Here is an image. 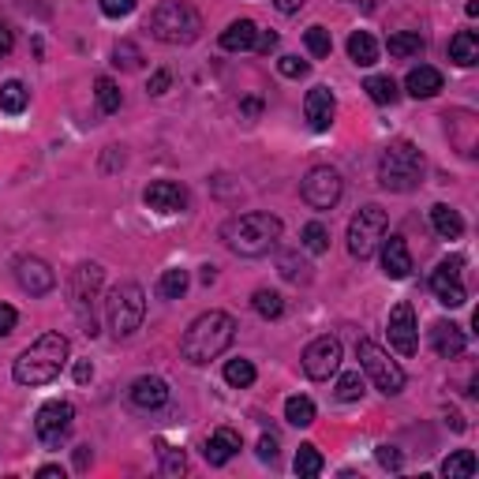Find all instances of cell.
Masks as SVG:
<instances>
[{"label":"cell","mask_w":479,"mask_h":479,"mask_svg":"<svg viewBox=\"0 0 479 479\" xmlns=\"http://www.w3.org/2000/svg\"><path fill=\"white\" fill-rule=\"evenodd\" d=\"M233 341H236V318L229 311H206V314H199L195 323L184 330L180 353H184L187 364L203 367V364L217 360Z\"/></svg>","instance_id":"obj_1"},{"label":"cell","mask_w":479,"mask_h":479,"mask_svg":"<svg viewBox=\"0 0 479 479\" xmlns=\"http://www.w3.org/2000/svg\"><path fill=\"white\" fill-rule=\"evenodd\" d=\"M277 240H281V217H274L266 210L236 214L221 225V244L233 254H244V259H259V254L274 251Z\"/></svg>","instance_id":"obj_2"},{"label":"cell","mask_w":479,"mask_h":479,"mask_svg":"<svg viewBox=\"0 0 479 479\" xmlns=\"http://www.w3.org/2000/svg\"><path fill=\"white\" fill-rule=\"evenodd\" d=\"M68 353H72V344L64 334H42L15 360L12 374H15L19 386H49V382L64 371V364H68Z\"/></svg>","instance_id":"obj_3"},{"label":"cell","mask_w":479,"mask_h":479,"mask_svg":"<svg viewBox=\"0 0 479 479\" xmlns=\"http://www.w3.org/2000/svg\"><path fill=\"white\" fill-rule=\"evenodd\" d=\"M150 35L165 45H191L203 35V15L187 5V0H162L150 12Z\"/></svg>","instance_id":"obj_4"},{"label":"cell","mask_w":479,"mask_h":479,"mask_svg":"<svg viewBox=\"0 0 479 479\" xmlns=\"http://www.w3.org/2000/svg\"><path fill=\"white\" fill-rule=\"evenodd\" d=\"M424 180V154L408 139H394L378 157V184L386 191H416Z\"/></svg>","instance_id":"obj_5"},{"label":"cell","mask_w":479,"mask_h":479,"mask_svg":"<svg viewBox=\"0 0 479 479\" xmlns=\"http://www.w3.org/2000/svg\"><path fill=\"white\" fill-rule=\"evenodd\" d=\"M105 314H109V330L116 341L132 337L139 326H143V314H146V296L135 281H124L109 293L105 300Z\"/></svg>","instance_id":"obj_6"},{"label":"cell","mask_w":479,"mask_h":479,"mask_svg":"<svg viewBox=\"0 0 479 479\" xmlns=\"http://www.w3.org/2000/svg\"><path fill=\"white\" fill-rule=\"evenodd\" d=\"M356 360H360V371L374 382V390L378 394H386V397H397L404 390V371L397 360H390V353L382 344L374 341H360L356 344Z\"/></svg>","instance_id":"obj_7"},{"label":"cell","mask_w":479,"mask_h":479,"mask_svg":"<svg viewBox=\"0 0 479 479\" xmlns=\"http://www.w3.org/2000/svg\"><path fill=\"white\" fill-rule=\"evenodd\" d=\"M102 281H105V270H102L98 263L75 266V274H72V281H68L72 311L79 314V323H83V334H86V337L98 334V323H94V300H98V293H102Z\"/></svg>","instance_id":"obj_8"},{"label":"cell","mask_w":479,"mask_h":479,"mask_svg":"<svg viewBox=\"0 0 479 479\" xmlns=\"http://www.w3.org/2000/svg\"><path fill=\"white\" fill-rule=\"evenodd\" d=\"M386 229H390V217H386V210L382 206H364V210H356V217L348 221V254L353 259H371V254L378 251V244L386 240Z\"/></svg>","instance_id":"obj_9"},{"label":"cell","mask_w":479,"mask_h":479,"mask_svg":"<svg viewBox=\"0 0 479 479\" xmlns=\"http://www.w3.org/2000/svg\"><path fill=\"white\" fill-rule=\"evenodd\" d=\"M75 427V408L68 401H49L38 408V416H35V431L42 438V445H49V450H60L64 442H68Z\"/></svg>","instance_id":"obj_10"},{"label":"cell","mask_w":479,"mask_h":479,"mask_svg":"<svg viewBox=\"0 0 479 479\" xmlns=\"http://www.w3.org/2000/svg\"><path fill=\"white\" fill-rule=\"evenodd\" d=\"M341 191H344V184H341V173H337V169L314 165V169L304 176L300 195H304V203L314 206V210H334L337 199H341Z\"/></svg>","instance_id":"obj_11"},{"label":"cell","mask_w":479,"mask_h":479,"mask_svg":"<svg viewBox=\"0 0 479 479\" xmlns=\"http://www.w3.org/2000/svg\"><path fill=\"white\" fill-rule=\"evenodd\" d=\"M461 266H464V259H461V254H454V259L438 263V270L431 274V293L445 307H464L468 304V289H464V281H461Z\"/></svg>","instance_id":"obj_12"},{"label":"cell","mask_w":479,"mask_h":479,"mask_svg":"<svg viewBox=\"0 0 479 479\" xmlns=\"http://www.w3.org/2000/svg\"><path fill=\"white\" fill-rule=\"evenodd\" d=\"M341 367V341L337 337H314L307 348H304V374L314 378V382H326L330 374H337Z\"/></svg>","instance_id":"obj_13"},{"label":"cell","mask_w":479,"mask_h":479,"mask_svg":"<svg viewBox=\"0 0 479 479\" xmlns=\"http://www.w3.org/2000/svg\"><path fill=\"white\" fill-rule=\"evenodd\" d=\"M390 344L397 348L401 356H416V348H420V330H416V311H412V304H397L390 311Z\"/></svg>","instance_id":"obj_14"},{"label":"cell","mask_w":479,"mask_h":479,"mask_svg":"<svg viewBox=\"0 0 479 479\" xmlns=\"http://www.w3.org/2000/svg\"><path fill=\"white\" fill-rule=\"evenodd\" d=\"M15 281L23 284V293L30 296H45L56 289V274L49 270V263L35 259V254H26V259L15 263Z\"/></svg>","instance_id":"obj_15"},{"label":"cell","mask_w":479,"mask_h":479,"mask_svg":"<svg viewBox=\"0 0 479 479\" xmlns=\"http://www.w3.org/2000/svg\"><path fill=\"white\" fill-rule=\"evenodd\" d=\"M334 113H337V98L330 86H311L304 98V116L311 124V132H330L334 127Z\"/></svg>","instance_id":"obj_16"},{"label":"cell","mask_w":479,"mask_h":479,"mask_svg":"<svg viewBox=\"0 0 479 479\" xmlns=\"http://www.w3.org/2000/svg\"><path fill=\"white\" fill-rule=\"evenodd\" d=\"M143 199L150 210H162V214H180L187 206V187L176 184V180H154L146 191H143Z\"/></svg>","instance_id":"obj_17"},{"label":"cell","mask_w":479,"mask_h":479,"mask_svg":"<svg viewBox=\"0 0 479 479\" xmlns=\"http://www.w3.org/2000/svg\"><path fill=\"white\" fill-rule=\"evenodd\" d=\"M127 397H132L135 408L143 412H154V408H162L169 401V386H165V378H157V374H143L132 382V390H127Z\"/></svg>","instance_id":"obj_18"},{"label":"cell","mask_w":479,"mask_h":479,"mask_svg":"<svg viewBox=\"0 0 479 479\" xmlns=\"http://www.w3.org/2000/svg\"><path fill=\"white\" fill-rule=\"evenodd\" d=\"M382 270H386V277H394V281H404L412 274V251H408L404 236L382 240Z\"/></svg>","instance_id":"obj_19"},{"label":"cell","mask_w":479,"mask_h":479,"mask_svg":"<svg viewBox=\"0 0 479 479\" xmlns=\"http://www.w3.org/2000/svg\"><path fill=\"white\" fill-rule=\"evenodd\" d=\"M464 344H468V337L457 323H434L431 326V348L442 360H457L464 353Z\"/></svg>","instance_id":"obj_20"},{"label":"cell","mask_w":479,"mask_h":479,"mask_svg":"<svg viewBox=\"0 0 479 479\" xmlns=\"http://www.w3.org/2000/svg\"><path fill=\"white\" fill-rule=\"evenodd\" d=\"M240 454V434L233 431V427H221V431H214L210 438H206V445H203V457L210 461V464H229L233 457Z\"/></svg>","instance_id":"obj_21"},{"label":"cell","mask_w":479,"mask_h":479,"mask_svg":"<svg viewBox=\"0 0 479 479\" xmlns=\"http://www.w3.org/2000/svg\"><path fill=\"white\" fill-rule=\"evenodd\" d=\"M404 90L412 94V98H434V94L442 90V72L431 68V64H420V68H412L404 75Z\"/></svg>","instance_id":"obj_22"},{"label":"cell","mask_w":479,"mask_h":479,"mask_svg":"<svg viewBox=\"0 0 479 479\" xmlns=\"http://www.w3.org/2000/svg\"><path fill=\"white\" fill-rule=\"evenodd\" d=\"M254 38H259V26H254L251 19H236V23H229L225 30H221V49L244 53V49H254Z\"/></svg>","instance_id":"obj_23"},{"label":"cell","mask_w":479,"mask_h":479,"mask_svg":"<svg viewBox=\"0 0 479 479\" xmlns=\"http://www.w3.org/2000/svg\"><path fill=\"white\" fill-rule=\"evenodd\" d=\"M450 60L461 64V68H475L479 64V35L475 30H457L450 38Z\"/></svg>","instance_id":"obj_24"},{"label":"cell","mask_w":479,"mask_h":479,"mask_svg":"<svg viewBox=\"0 0 479 479\" xmlns=\"http://www.w3.org/2000/svg\"><path fill=\"white\" fill-rule=\"evenodd\" d=\"M431 225H434V233H438L442 240H457V236L464 233V221H461V214H457L454 206H445V203L431 206Z\"/></svg>","instance_id":"obj_25"},{"label":"cell","mask_w":479,"mask_h":479,"mask_svg":"<svg viewBox=\"0 0 479 479\" xmlns=\"http://www.w3.org/2000/svg\"><path fill=\"white\" fill-rule=\"evenodd\" d=\"M348 56H353L356 68H371V64H378V42L367 30H356V35L348 38Z\"/></svg>","instance_id":"obj_26"},{"label":"cell","mask_w":479,"mask_h":479,"mask_svg":"<svg viewBox=\"0 0 479 479\" xmlns=\"http://www.w3.org/2000/svg\"><path fill=\"white\" fill-rule=\"evenodd\" d=\"M386 49H390V56L408 60V56H420V53L427 49V42H424L420 30H401V35H394V38L386 42Z\"/></svg>","instance_id":"obj_27"},{"label":"cell","mask_w":479,"mask_h":479,"mask_svg":"<svg viewBox=\"0 0 479 479\" xmlns=\"http://www.w3.org/2000/svg\"><path fill=\"white\" fill-rule=\"evenodd\" d=\"M26 105H30V90H26L19 79H8L5 86H0V109H5V113L19 116Z\"/></svg>","instance_id":"obj_28"},{"label":"cell","mask_w":479,"mask_h":479,"mask_svg":"<svg viewBox=\"0 0 479 479\" xmlns=\"http://www.w3.org/2000/svg\"><path fill=\"white\" fill-rule=\"evenodd\" d=\"M364 90H367V98H371L374 105H394V102L401 98V90H397V83H394L390 75H371V79L364 83Z\"/></svg>","instance_id":"obj_29"},{"label":"cell","mask_w":479,"mask_h":479,"mask_svg":"<svg viewBox=\"0 0 479 479\" xmlns=\"http://www.w3.org/2000/svg\"><path fill=\"white\" fill-rule=\"evenodd\" d=\"M442 475H445V479H468V475H475V454H472V450L450 454V457L442 461Z\"/></svg>","instance_id":"obj_30"},{"label":"cell","mask_w":479,"mask_h":479,"mask_svg":"<svg viewBox=\"0 0 479 479\" xmlns=\"http://www.w3.org/2000/svg\"><path fill=\"white\" fill-rule=\"evenodd\" d=\"M284 420H289L293 427H311L314 424V401L311 397H289L284 401Z\"/></svg>","instance_id":"obj_31"},{"label":"cell","mask_w":479,"mask_h":479,"mask_svg":"<svg viewBox=\"0 0 479 479\" xmlns=\"http://www.w3.org/2000/svg\"><path fill=\"white\" fill-rule=\"evenodd\" d=\"M296 475H323V468H326V461H323V454H318V445H311V442H304L300 450H296Z\"/></svg>","instance_id":"obj_32"},{"label":"cell","mask_w":479,"mask_h":479,"mask_svg":"<svg viewBox=\"0 0 479 479\" xmlns=\"http://www.w3.org/2000/svg\"><path fill=\"white\" fill-rule=\"evenodd\" d=\"M187 284H191L187 270H165L162 281H157V296H162V300H180L187 293Z\"/></svg>","instance_id":"obj_33"},{"label":"cell","mask_w":479,"mask_h":479,"mask_svg":"<svg viewBox=\"0 0 479 479\" xmlns=\"http://www.w3.org/2000/svg\"><path fill=\"white\" fill-rule=\"evenodd\" d=\"M225 382H229L233 390H247L251 382H254V364H251V360H244V356L229 360V364H225Z\"/></svg>","instance_id":"obj_34"},{"label":"cell","mask_w":479,"mask_h":479,"mask_svg":"<svg viewBox=\"0 0 479 479\" xmlns=\"http://www.w3.org/2000/svg\"><path fill=\"white\" fill-rule=\"evenodd\" d=\"M364 386H367V378H364L360 371H348V374L337 378V390H334V394H337V401L348 404V401H360V397H364Z\"/></svg>","instance_id":"obj_35"},{"label":"cell","mask_w":479,"mask_h":479,"mask_svg":"<svg viewBox=\"0 0 479 479\" xmlns=\"http://www.w3.org/2000/svg\"><path fill=\"white\" fill-rule=\"evenodd\" d=\"M94 98H98V109L102 113H116L120 109V86L109 75H102L98 83H94Z\"/></svg>","instance_id":"obj_36"},{"label":"cell","mask_w":479,"mask_h":479,"mask_svg":"<svg viewBox=\"0 0 479 479\" xmlns=\"http://www.w3.org/2000/svg\"><path fill=\"white\" fill-rule=\"evenodd\" d=\"M251 307L259 311L263 318H281V311H284V300H281V293H274V289H259L251 296Z\"/></svg>","instance_id":"obj_37"},{"label":"cell","mask_w":479,"mask_h":479,"mask_svg":"<svg viewBox=\"0 0 479 479\" xmlns=\"http://www.w3.org/2000/svg\"><path fill=\"white\" fill-rule=\"evenodd\" d=\"M300 240H304V247H307L311 254H323V251L330 247V233H326L323 221H311V225H304Z\"/></svg>","instance_id":"obj_38"},{"label":"cell","mask_w":479,"mask_h":479,"mask_svg":"<svg viewBox=\"0 0 479 479\" xmlns=\"http://www.w3.org/2000/svg\"><path fill=\"white\" fill-rule=\"evenodd\" d=\"M304 42H307V53L311 56H330V49H334V38H330L326 26H307Z\"/></svg>","instance_id":"obj_39"},{"label":"cell","mask_w":479,"mask_h":479,"mask_svg":"<svg viewBox=\"0 0 479 479\" xmlns=\"http://www.w3.org/2000/svg\"><path fill=\"white\" fill-rule=\"evenodd\" d=\"M113 64H116V68H124V72H135V68H143V53H139V45H132V42H120V45L113 49Z\"/></svg>","instance_id":"obj_40"},{"label":"cell","mask_w":479,"mask_h":479,"mask_svg":"<svg viewBox=\"0 0 479 479\" xmlns=\"http://www.w3.org/2000/svg\"><path fill=\"white\" fill-rule=\"evenodd\" d=\"M157 454H162V472H165V475H180V472H187V457H184V450H169L165 442H157Z\"/></svg>","instance_id":"obj_41"},{"label":"cell","mask_w":479,"mask_h":479,"mask_svg":"<svg viewBox=\"0 0 479 479\" xmlns=\"http://www.w3.org/2000/svg\"><path fill=\"white\" fill-rule=\"evenodd\" d=\"M281 277L289 281H307V263L300 254H281Z\"/></svg>","instance_id":"obj_42"},{"label":"cell","mask_w":479,"mask_h":479,"mask_svg":"<svg viewBox=\"0 0 479 479\" xmlns=\"http://www.w3.org/2000/svg\"><path fill=\"white\" fill-rule=\"evenodd\" d=\"M98 5H102V12H105L109 19H124V15L135 12L139 0H98Z\"/></svg>","instance_id":"obj_43"},{"label":"cell","mask_w":479,"mask_h":479,"mask_svg":"<svg viewBox=\"0 0 479 479\" xmlns=\"http://www.w3.org/2000/svg\"><path fill=\"white\" fill-rule=\"evenodd\" d=\"M277 72L284 79H300V75H307V60H300V56H281L277 60Z\"/></svg>","instance_id":"obj_44"},{"label":"cell","mask_w":479,"mask_h":479,"mask_svg":"<svg viewBox=\"0 0 479 479\" xmlns=\"http://www.w3.org/2000/svg\"><path fill=\"white\" fill-rule=\"evenodd\" d=\"M15 323H19L15 307H12V304H0V337H8V334L15 330Z\"/></svg>","instance_id":"obj_45"},{"label":"cell","mask_w":479,"mask_h":479,"mask_svg":"<svg viewBox=\"0 0 479 479\" xmlns=\"http://www.w3.org/2000/svg\"><path fill=\"white\" fill-rule=\"evenodd\" d=\"M378 464L390 468V472H397L401 468V454L394 450V445H378Z\"/></svg>","instance_id":"obj_46"},{"label":"cell","mask_w":479,"mask_h":479,"mask_svg":"<svg viewBox=\"0 0 479 479\" xmlns=\"http://www.w3.org/2000/svg\"><path fill=\"white\" fill-rule=\"evenodd\" d=\"M169 83H173V75H169V72H154V75H150V86H146V90L154 94V98H162V94L169 90Z\"/></svg>","instance_id":"obj_47"},{"label":"cell","mask_w":479,"mask_h":479,"mask_svg":"<svg viewBox=\"0 0 479 479\" xmlns=\"http://www.w3.org/2000/svg\"><path fill=\"white\" fill-rule=\"evenodd\" d=\"M259 461H277V438L274 434L259 438Z\"/></svg>","instance_id":"obj_48"},{"label":"cell","mask_w":479,"mask_h":479,"mask_svg":"<svg viewBox=\"0 0 479 479\" xmlns=\"http://www.w3.org/2000/svg\"><path fill=\"white\" fill-rule=\"evenodd\" d=\"M254 49H259V53H274V49H277V35H274V30H259V38H254Z\"/></svg>","instance_id":"obj_49"},{"label":"cell","mask_w":479,"mask_h":479,"mask_svg":"<svg viewBox=\"0 0 479 479\" xmlns=\"http://www.w3.org/2000/svg\"><path fill=\"white\" fill-rule=\"evenodd\" d=\"M15 45V35H12V26L8 23H0V56H8Z\"/></svg>","instance_id":"obj_50"},{"label":"cell","mask_w":479,"mask_h":479,"mask_svg":"<svg viewBox=\"0 0 479 479\" xmlns=\"http://www.w3.org/2000/svg\"><path fill=\"white\" fill-rule=\"evenodd\" d=\"M72 374H75V382H79V386H86V382L94 378V364H90V360H79Z\"/></svg>","instance_id":"obj_51"},{"label":"cell","mask_w":479,"mask_h":479,"mask_svg":"<svg viewBox=\"0 0 479 479\" xmlns=\"http://www.w3.org/2000/svg\"><path fill=\"white\" fill-rule=\"evenodd\" d=\"M274 8H277V12H284V15H293V12H300V8H304V0H274Z\"/></svg>","instance_id":"obj_52"},{"label":"cell","mask_w":479,"mask_h":479,"mask_svg":"<svg viewBox=\"0 0 479 479\" xmlns=\"http://www.w3.org/2000/svg\"><path fill=\"white\" fill-rule=\"evenodd\" d=\"M38 479H64V468L60 464H42L38 468Z\"/></svg>","instance_id":"obj_53"},{"label":"cell","mask_w":479,"mask_h":479,"mask_svg":"<svg viewBox=\"0 0 479 479\" xmlns=\"http://www.w3.org/2000/svg\"><path fill=\"white\" fill-rule=\"evenodd\" d=\"M90 464V445H79L75 450V468H86Z\"/></svg>","instance_id":"obj_54"},{"label":"cell","mask_w":479,"mask_h":479,"mask_svg":"<svg viewBox=\"0 0 479 479\" xmlns=\"http://www.w3.org/2000/svg\"><path fill=\"white\" fill-rule=\"evenodd\" d=\"M445 424H450V427H454V431H464V420H461V416H457V412H450V416H445Z\"/></svg>","instance_id":"obj_55"},{"label":"cell","mask_w":479,"mask_h":479,"mask_svg":"<svg viewBox=\"0 0 479 479\" xmlns=\"http://www.w3.org/2000/svg\"><path fill=\"white\" fill-rule=\"evenodd\" d=\"M214 277H217L214 266H203V284H214Z\"/></svg>","instance_id":"obj_56"},{"label":"cell","mask_w":479,"mask_h":479,"mask_svg":"<svg viewBox=\"0 0 479 479\" xmlns=\"http://www.w3.org/2000/svg\"><path fill=\"white\" fill-rule=\"evenodd\" d=\"M259 113V102H244V116H254Z\"/></svg>","instance_id":"obj_57"}]
</instances>
